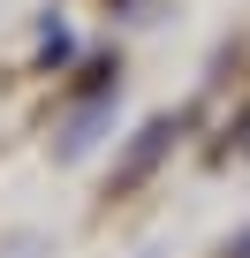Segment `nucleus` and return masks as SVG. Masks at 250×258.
<instances>
[{
	"label": "nucleus",
	"instance_id": "f257e3e1",
	"mask_svg": "<svg viewBox=\"0 0 250 258\" xmlns=\"http://www.w3.org/2000/svg\"><path fill=\"white\" fill-rule=\"evenodd\" d=\"M235 258H250V235H242V243H235Z\"/></svg>",
	"mask_w": 250,
	"mask_h": 258
}]
</instances>
